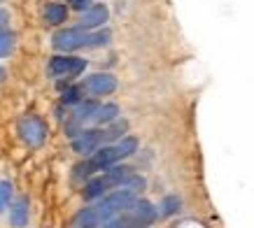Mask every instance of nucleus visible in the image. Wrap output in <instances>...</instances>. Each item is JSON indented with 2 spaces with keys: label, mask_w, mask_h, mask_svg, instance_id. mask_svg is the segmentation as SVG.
Returning a JSON list of instances; mask_svg holds the SVG:
<instances>
[{
  "label": "nucleus",
  "mask_w": 254,
  "mask_h": 228,
  "mask_svg": "<svg viewBox=\"0 0 254 228\" xmlns=\"http://www.w3.org/2000/svg\"><path fill=\"white\" fill-rule=\"evenodd\" d=\"M100 228H135V224L126 217V212H122L119 217H115V219L108 221V224H103Z\"/></svg>",
  "instance_id": "obj_19"
},
{
  "label": "nucleus",
  "mask_w": 254,
  "mask_h": 228,
  "mask_svg": "<svg viewBox=\"0 0 254 228\" xmlns=\"http://www.w3.org/2000/svg\"><path fill=\"white\" fill-rule=\"evenodd\" d=\"M115 119H119V107L115 103H105V105H98L96 107V112H93L91 121L98 123V126H108L112 123Z\"/></svg>",
  "instance_id": "obj_11"
},
{
  "label": "nucleus",
  "mask_w": 254,
  "mask_h": 228,
  "mask_svg": "<svg viewBox=\"0 0 254 228\" xmlns=\"http://www.w3.org/2000/svg\"><path fill=\"white\" fill-rule=\"evenodd\" d=\"M82 89L91 96H110L117 89V77L110 75V72H96V75L86 77Z\"/></svg>",
  "instance_id": "obj_8"
},
{
  "label": "nucleus",
  "mask_w": 254,
  "mask_h": 228,
  "mask_svg": "<svg viewBox=\"0 0 254 228\" xmlns=\"http://www.w3.org/2000/svg\"><path fill=\"white\" fill-rule=\"evenodd\" d=\"M91 45V33L84 31V28H63L54 35V47L59 52H75V49H82V47Z\"/></svg>",
  "instance_id": "obj_3"
},
{
  "label": "nucleus",
  "mask_w": 254,
  "mask_h": 228,
  "mask_svg": "<svg viewBox=\"0 0 254 228\" xmlns=\"http://www.w3.org/2000/svg\"><path fill=\"white\" fill-rule=\"evenodd\" d=\"M108 191H112V184H110V179L105 177V172H103V175L93 177V179L86 182L82 196H84V200H98V198H103Z\"/></svg>",
  "instance_id": "obj_10"
},
{
  "label": "nucleus",
  "mask_w": 254,
  "mask_h": 228,
  "mask_svg": "<svg viewBox=\"0 0 254 228\" xmlns=\"http://www.w3.org/2000/svg\"><path fill=\"white\" fill-rule=\"evenodd\" d=\"M108 19H110V9L105 7V5H89V7L79 14V28L93 31V28H100Z\"/></svg>",
  "instance_id": "obj_9"
},
{
  "label": "nucleus",
  "mask_w": 254,
  "mask_h": 228,
  "mask_svg": "<svg viewBox=\"0 0 254 228\" xmlns=\"http://www.w3.org/2000/svg\"><path fill=\"white\" fill-rule=\"evenodd\" d=\"M103 130H105V142L112 145V142H117V140H122L124 137V133L128 130V123L124 121V119H115L108 128H103Z\"/></svg>",
  "instance_id": "obj_14"
},
{
  "label": "nucleus",
  "mask_w": 254,
  "mask_h": 228,
  "mask_svg": "<svg viewBox=\"0 0 254 228\" xmlns=\"http://www.w3.org/2000/svg\"><path fill=\"white\" fill-rule=\"evenodd\" d=\"M133 200H135L133 191L115 189L112 193H105L103 198H98L91 207H82L75 214L72 228H100L103 224H108L122 212H126L133 205Z\"/></svg>",
  "instance_id": "obj_1"
},
{
  "label": "nucleus",
  "mask_w": 254,
  "mask_h": 228,
  "mask_svg": "<svg viewBox=\"0 0 254 228\" xmlns=\"http://www.w3.org/2000/svg\"><path fill=\"white\" fill-rule=\"evenodd\" d=\"M19 135L26 145L40 147L47 140V123L40 116H23L19 121Z\"/></svg>",
  "instance_id": "obj_5"
},
{
  "label": "nucleus",
  "mask_w": 254,
  "mask_h": 228,
  "mask_svg": "<svg viewBox=\"0 0 254 228\" xmlns=\"http://www.w3.org/2000/svg\"><path fill=\"white\" fill-rule=\"evenodd\" d=\"M135 152H138V140H135V137H122V140H117L112 145H103L100 149H96L91 156H86L84 163L75 166V177H77V179L91 177L93 172L108 170L110 166L128 159V156H133Z\"/></svg>",
  "instance_id": "obj_2"
},
{
  "label": "nucleus",
  "mask_w": 254,
  "mask_h": 228,
  "mask_svg": "<svg viewBox=\"0 0 254 228\" xmlns=\"http://www.w3.org/2000/svg\"><path fill=\"white\" fill-rule=\"evenodd\" d=\"M14 49V35L5 28H0V58L9 56V52Z\"/></svg>",
  "instance_id": "obj_15"
},
{
  "label": "nucleus",
  "mask_w": 254,
  "mask_h": 228,
  "mask_svg": "<svg viewBox=\"0 0 254 228\" xmlns=\"http://www.w3.org/2000/svg\"><path fill=\"white\" fill-rule=\"evenodd\" d=\"M126 217L135 224V228H145V226H149V224L156 219V207L152 205L149 200L135 198V200H133V205L126 210Z\"/></svg>",
  "instance_id": "obj_7"
},
{
  "label": "nucleus",
  "mask_w": 254,
  "mask_h": 228,
  "mask_svg": "<svg viewBox=\"0 0 254 228\" xmlns=\"http://www.w3.org/2000/svg\"><path fill=\"white\" fill-rule=\"evenodd\" d=\"M9 200H12V184L0 182V212L9 205Z\"/></svg>",
  "instance_id": "obj_20"
},
{
  "label": "nucleus",
  "mask_w": 254,
  "mask_h": 228,
  "mask_svg": "<svg viewBox=\"0 0 254 228\" xmlns=\"http://www.w3.org/2000/svg\"><path fill=\"white\" fill-rule=\"evenodd\" d=\"M68 2H70V7L79 9V12H84V9L91 5V0H68Z\"/></svg>",
  "instance_id": "obj_22"
},
{
  "label": "nucleus",
  "mask_w": 254,
  "mask_h": 228,
  "mask_svg": "<svg viewBox=\"0 0 254 228\" xmlns=\"http://www.w3.org/2000/svg\"><path fill=\"white\" fill-rule=\"evenodd\" d=\"M2 79H5V68H0V84H2Z\"/></svg>",
  "instance_id": "obj_23"
},
{
  "label": "nucleus",
  "mask_w": 254,
  "mask_h": 228,
  "mask_svg": "<svg viewBox=\"0 0 254 228\" xmlns=\"http://www.w3.org/2000/svg\"><path fill=\"white\" fill-rule=\"evenodd\" d=\"M110 31H98V33H91V45L89 47H105L110 42Z\"/></svg>",
  "instance_id": "obj_21"
},
{
  "label": "nucleus",
  "mask_w": 254,
  "mask_h": 228,
  "mask_svg": "<svg viewBox=\"0 0 254 228\" xmlns=\"http://www.w3.org/2000/svg\"><path fill=\"white\" fill-rule=\"evenodd\" d=\"M105 142V130L103 128H89L82 130L79 135L72 137V152L79 154V156H91L96 149H100Z\"/></svg>",
  "instance_id": "obj_4"
},
{
  "label": "nucleus",
  "mask_w": 254,
  "mask_h": 228,
  "mask_svg": "<svg viewBox=\"0 0 254 228\" xmlns=\"http://www.w3.org/2000/svg\"><path fill=\"white\" fill-rule=\"evenodd\" d=\"M82 93H84L82 86H68V89L63 91V103H65V105H77L79 100H82Z\"/></svg>",
  "instance_id": "obj_17"
},
{
  "label": "nucleus",
  "mask_w": 254,
  "mask_h": 228,
  "mask_svg": "<svg viewBox=\"0 0 254 228\" xmlns=\"http://www.w3.org/2000/svg\"><path fill=\"white\" fill-rule=\"evenodd\" d=\"M86 68L84 58H75V56H54L49 61V75L52 77H77Z\"/></svg>",
  "instance_id": "obj_6"
},
{
  "label": "nucleus",
  "mask_w": 254,
  "mask_h": 228,
  "mask_svg": "<svg viewBox=\"0 0 254 228\" xmlns=\"http://www.w3.org/2000/svg\"><path fill=\"white\" fill-rule=\"evenodd\" d=\"M145 177H140V175H135V172H133L131 177H128V179H126V182H124V186L122 189H126V191H133V193H140V191L145 189Z\"/></svg>",
  "instance_id": "obj_18"
},
{
  "label": "nucleus",
  "mask_w": 254,
  "mask_h": 228,
  "mask_svg": "<svg viewBox=\"0 0 254 228\" xmlns=\"http://www.w3.org/2000/svg\"><path fill=\"white\" fill-rule=\"evenodd\" d=\"M9 221H12V226L14 228H23L28 224V200L26 198H19L12 210H9Z\"/></svg>",
  "instance_id": "obj_12"
},
{
  "label": "nucleus",
  "mask_w": 254,
  "mask_h": 228,
  "mask_svg": "<svg viewBox=\"0 0 254 228\" xmlns=\"http://www.w3.org/2000/svg\"><path fill=\"white\" fill-rule=\"evenodd\" d=\"M180 198L177 196H166L161 200V214H166V217H170V214H175V212H180Z\"/></svg>",
  "instance_id": "obj_16"
},
{
  "label": "nucleus",
  "mask_w": 254,
  "mask_h": 228,
  "mask_svg": "<svg viewBox=\"0 0 254 228\" xmlns=\"http://www.w3.org/2000/svg\"><path fill=\"white\" fill-rule=\"evenodd\" d=\"M65 19H68V7L61 5V2H52V5H47L45 7V21L47 23L59 26V23H63Z\"/></svg>",
  "instance_id": "obj_13"
}]
</instances>
